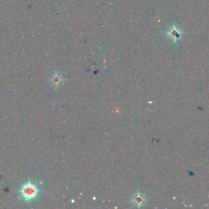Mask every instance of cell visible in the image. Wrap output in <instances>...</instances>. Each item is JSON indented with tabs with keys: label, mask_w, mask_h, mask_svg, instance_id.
<instances>
[{
	"label": "cell",
	"mask_w": 209,
	"mask_h": 209,
	"mask_svg": "<svg viewBox=\"0 0 209 209\" xmlns=\"http://www.w3.org/2000/svg\"><path fill=\"white\" fill-rule=\"evenodd\" d=\"M29 187L28 186H26L25 188V195H26V196L25 197H32L31 195H34V188H31V187H30V191H29Z\"/></svg>",
	"instance_id": "6da1fadb"
}]
</instances>
